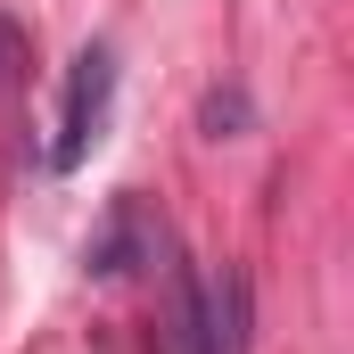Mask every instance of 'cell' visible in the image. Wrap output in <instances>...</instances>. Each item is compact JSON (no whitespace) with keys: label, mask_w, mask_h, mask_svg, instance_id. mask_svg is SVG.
<instances>
[{"label":"cell","mask_w":354,"mask_h":354,"mask_svg":"<svg viewBox=\"0 0 354 354\" xmlns=\"http://www.w3.org/2000/svg\"><path fill=\"white\" fill-rule=\"evenodd\" d=\"M165 354H248V280H198V272L165 264Z\"/></svg>","instance_id":"1"},{"label":"cell","mask_w":354,"mask_h":354,"mask_svg":"<svg viewBox=\"0 0 354 354\" xmlns=\"http://www.w3.org/2000/svg\"><path fill=\"white\" fill-rule=\"evenodd\" d=\"M107 99H115V50L107 41H83L75 75H66V107H58V140H50V165H83L107 132Z\"/></svg>","instance_id":"2"},{"label":"cell","mask_w":354,"mask_h":354,"mask_svg":"<svg viewBox=\"0 0 354 354\" xmlns=\"http://www.w3.org/2000/svg\"><path fill=\"white\" fill-rule=\"evenodd\" d=\"M223 124H248V91H206V132L223 140Z\"/></svg>","instance_id":"3"},{"label":"cell","mask_w":354,"mask_h":354,"mask_svg":"<svg viewBox=\"0 0 354 354\" xmlns=\"http://www.w3.org/2000/svg\"><path fill=\"white\" fill-rule=\"evenodd\" d=\"M17 83H25V33L0 17V91H17Z\"/></svg>","instance_id":"4"}]
</instances>
